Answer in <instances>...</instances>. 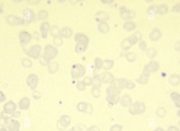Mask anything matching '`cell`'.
Segmentation results:
<instances>
[{"instance_id": "cell-50", "label": "cell", "mask_w": 180, "mask_h": 131, "mask_svg": "<svg viewBox=\"0 0 180 131\" xmlns=\"http://www.w3.org/2000/svg\"><path fill=\"white\" fill-rule=\"evenodd\" d=\"M92 81H93V78L90 76H86L82 80V81L83 82V83L86 86L92 85Z\"/></svg>"}, {"instance_id": "cell-21", "label": "cell", "mask_w": 180, "mask_h": 131, "mask_svg": "<svg viewBox=\"0 0 180 131\" xmlns=\"http://www.w3.org/2000/svg\"><path fill=\"white\" fill-rule=\"evenodd\" d=\"M122 106L127 107L130 106L132 104V99L130 95L125 94L120 98V101Z\"/></svg>"}, {"instance_id": "cell-46", "label": "cell", "mask_w": 180, "mask_h": 131, "mask_svg": "<svg viewBox=\"0 0 180 131\" xmlns=\"http://www.w3.org/2000/svg\"><path fill=\"white\" fill-rule=\"evenodd\" d=\"M93 81H92V86L93 87H100L102 84L101 82L100 81L99 79L97 78L96 76H93Z\"/></svg>"}, {"instance_id": "cell-53", "label": "cell", "mask_w": 180, "mask_h": 131, "mask_svg": "<svg viewBox=\"0 0 180 131\" xmlns=\"http://www.w3.org/2000/svg\"><path fill=\"white\" fill-rule=\"evenodd\" d=\"M135 87V84L131 80H128V84H127V88L129 90H132V89H133Z\"/></svg>"}, {"instance_id": "cell-4", "label": "cell", "mask_w": 180, "mask_h": 131, "mask_svg": "<svg viewBox=\"0 0 180 131\" xmlns=\"http://www.w3.org/2000/svg\"><path fill=\"white\" fill-rule=\"evenodd\" d=\"M160 67V64L155 61H151L144 66L142 73L148 76H150L151 73L156 72Z\"/></svg>"}, {"instance_id": "cell-59", "label": "cell", "mask_w": 180, "mask_h": 131, "mask_svg": "<svg viewBox=\"0 0 180 131\" xmlns=\"http://www.w3.org/2000/svg\"><path fill=\"white\" fill-rule=\"evenodd\" d=\"M177 115L180 118V109H179L177 112Z\"/></svg>"}, {"instance_id": "cell-44", "label": "cell", "mask_w": 180, "mask_h": 131, "mask_svg": "<svg viewBox=\"0 0 180 131\" xmlns=\"http://www.w3.org/2000/svg\"><path fill=\"white\" fill-rule=\"evenodd\" d=\"M103 65V61L99 57H96L94 59V66L97 70H99L102 69Z\"/></svg>"}, {"instance_id": "cell-27", "label": "cell", "mask_w": 180, "mask_h": 131, "mask_svg": "<svg viewBox=\"0 0 180 131\" xmlns=\"http://www.w3.org/2000/svg\"><path fill=\"white\" fill-rule=\"evenodd\" d=\"M168 82L173 86H177L180 83V76L177 74H171L168 78Z\"/></svg>"}, {"instance_id": "cell-28", "label": "cell", "mask_w": 180, "mask_h": 131, "mask_svg": "<svg viewBox=\"0 0 180 131\" xmlns=\"http://www.w3.org/2000/svg\"><path fill=\"white\" fill-rule=\"evenodd\" d=\"M170 97L175 106L177 108H180V94L177 92H173L170 94Z\"/></svg>"}, {"instance_id": "cell-12", "label": "cell", "mask_w": 180, "mask_h": 131, "mask_svg": "<svg viewBox=\"0 0 180 131\" xmlns=\"http://www.w3.org/2000/svg\"><path fill=\"white\" fill-rule=\"evenodd\" d=\"M16 108H17V105H16V103L12 101H9V102H7L3 106L4 112L7 114H11L12 115L13 113L16 112Z\"/></svg>"}, {"instance_id": "cell-24", "label": "cell", "mask_w": 180, "mask_h": 131, "mask_svg": "<svg viewBox=\"0 0 180 131\" xmlns=\"http://www.w3.org/2000/svg\"><path fill=\"white\" fill-rule=\"evenodd\" d=\"M121 90L119 88L113 86L112 85H110L106 89V93L107 95H120L121 94Z\"/></svg>"}, {"instance_id": "cell-41", "label": "cell", "mask_w": 180, "mask_h": 131, "mask_svg": "<svg viewBox=\"0 0 180 131\" xmlns=\"http://www.w3.org/2000/svg\"><path fill=\"white\" fill-rule=\"evenodd\" d=\"M22 65L24 68H30L33 65V62L28 58H23L21 61Z\"/></svg>"}, {"instance_id": "cell-23", "label": "cell", "mask_w": 180, "mask_h": 131, "mask_svg": "<svg viewBox=\"0 0 180 131\" xmlns=\"http://www.w3.org/2000/svg\"><path fill=\"white\" fill-rule=\"evenodd\" d=\"M19 108L22 110H26L28 109L30 106V100L27 97H23L19 101Z\"/></svg>"}, {"instance_id": "cell-25", "label": "cell", "mask_w": 180, "mask_h": 131, "mask_svg": "<svg viewBox=\"0 0 180 131\" xmlns=\"http://www.w3.org/2000/svg\"><path fill=\"white\" fill-rule=\"evenodd\" d=\"M123 27L124 30L127 31H132L137 28V24L133 21L129 20L124 22Z\"/></svg>"}, {"instance_id": "cell-20", "label": "cell", "mask_w": 180, "mask_h": 131, "mask_svg": "<svg viewBox=\"0 0 180 131\" xmlns=\"http://www.w3.org/2000/svg\"><path fill=\"white\" fill-rule=\"evenodd\" d=\"M73 35V31L69 27H64L60 30V35L62 38H68L71 37Z\"/></svg>"}, {"instance_id": "cell-52", "label": "cell", "mask_w": 180, "mask_h": 131, "mask_svg": "<svg viewBox=\"0 0 180 131\" xmlns=\"http://www.w3.org/2000/svg\"><path fill=\"white\" fill-rule=\"evenodd\" d=\"M172 11L175 13H180V2L175 4L172 8Z\"/></svg>"}, {"instance_id": "cell-10", "label": "cell", "mask_w": 180, "mask_h": 131, "mask_svg": "<svg viewBox=\"0 0 180 131\" xmlns=\"http://www.w3.org/2000/svg\"><path fill=\"white\" fill-rule=\"evenodd\" d=\"M78 110L82 112L87 113L88 114H91L93 112V107L89 103L85 102H80L77 105Z\"/></svg>"}, {"instance_id": "cell-48", "label": "cell", "mask_w": 180, "mask_h": 131, "mask_svg": "<svg viewBox=\"0 0 180 131\" xmlns=\"http://www.w3.org/2000/svg\"><path fill=\"white\" fill-rule=\"evenodd\" d=\"M127 84H128V80H127V78H120V85L121 89L127 88Z\"/></svg>"}, {"instance_id": "cell-35", "label": "cell", "mask_w": 180, "mask_h": 131, "mask_svg": "<svg viewBox=\"0 0 180 131\" xmlns=\"http://www.w3.org/2000/svg\"><path fill=\"white\" fill-rule=\"evenodd\" d=\"M125 57L129 62H133L137 59V54L134 52H129L126 53Z\"/></svg>"}, {"instance_id": "cell-37", "label": "cell", "mask_w": 180, "mask_h": 131, "mask_svg": "<svg viewBox=\"0 0 180 131\" xmlns=\"http://www.w3.org/2000/svg\"><path fill=\"white\" fill-rule=\"evenodd\" d=\"M166 111L163 107H158L155 111V114L159 118H163L166 115Z\"/></svg>"}, {"instance_id": "cell-33", "label": "cell", "mask_w": 180, "mask_h": 131, "mask_svg": "<svg viewBox=\"0 0 180 131\" xmlns=\"http://www.w3.org/2000/svg\"><path fill=\"white\" fill-rule=\"evenodd\" d=\"M147 57L150 59H153L157 55V50L153 47H150L144 52Z\"/></svg>"}, {"instance_id": "cell-13", "label": "cell", "mask_w": 180, "mask_h": 131, "mask_svg": "<svg viewBox=\"0 0 180 131\" xmlns=\"http://www.w3.org/2000/svg\"><path fill=\"white\" fill-rule=\"evenodd\" d=\"M24 18H23L24 21V24H28L33 21L35 19L34 13L31 9H26L23 12Z\"/></svg>"}, {"instance_id": "cell-18", "label": "cell", "mask_w": 180, "mask_h": 131, "mask_svg": "<svg viewBox=\"0 0 180 131\" xmlns=\"http://www.w3.org/2000/svg\"><path fill=\"white\" fill-rule=\"evenodd\" d=\"M74 40L76 43L88 44L89 42V37L82 33H78L75 35Z\"/></svg>"}, {"instance_id": "cell-3", "label": "cell", "mask_w": 180, "mask_h": 131, "mask_svg": "<svg viewBox=\"0 0 180 131\" xmlns=\"http://www.w3.org/2000/svg\"><path fill=\"white\" fill-rule=\"evenodd\" d=\"M59 53L56 47L51 44H47L44 47L43 55L51 61L56 57Z\"/></svg>"}, {"instance_id": "cell-29", "label": "cell", "mask_w": 180, "mask_h": 131, "mask_svg": "<svg viewBox=\"0 0 180 131\" xmlns=\"http://www.w3.org/2000/svg\"><path fill=\"white\" fill-rule=\"evenodd\" d=\"M156 12L160 15L164 16L168 12V6L165 4H161L156 5Z\"/></svg>"}, {"instance_id": "cell-54", "label": "cell", "mask_w": 180, "mask_h": 131, "mask_svg": "<svg viewBox=\"0 0 180 131\" xmlns=\"http://www.w3.org/2000/svg\"><path fill=\"white\" fill-rule=\"evenodd\" d=\"M167 131H180V129L175 125H170L168 127Z\"/></svg>"}, {"instance_id": "cell-30", "label": "cell", "mask_w": 180, "mask_h": 131, "mask_svg": "<svg viewBox=\"0 0 180 131\" xmlns=\"http://www.w3.org/2000/svg\"><path fill=\"white\" fill-rule=\"evenodd\" d=\"M71 121V119L70 116L68 115L62 116L59 119L58 124V125H62L63 127H67L68 124H70Z\"/></svg>"}, {"instance_id": "cell-11", "label": "cell", "mask_w": 180, "mask_h": 131, "mask_svg": "<svg viewBox=\"0 0 180 131\" xmlns=\"http://www.w3.org/2000/svg\"><path fill=\"white\" fill-rule=\"evenodd\" d=\"M6 124L9 131H20V122L14 119H9Z\"/></svg>"}, {"instance_id": "cell-40", "label": "cell", "mask_w": 180, "mask_h": 131, "mask_svg": "<svg viewBox=\"0 0 180 131\" xmlns=\"http://www.w3.org/2000/svg\"><path fill=\"white\" fill-rule=\"evenodd\" d=\"M121 47L123 50L127 51L130 49L132 47V45L131 44L130 42H129V40L127 38H124V40L122 41Z\"/></svg>"}, {"instance_id": "cell-57", "label": "cell", "mask_w": 180, "mask_h": 131, "mask_svg": "<svg viewBox=\"0 0 180 131\" xmlns=\"http://www.w3.org/2000/svg\"><path fill=\"white\" fill-rule=\"evenodd\" d=\"M21 115V113L19 111H16L14 113H13L12 114V116L15 117H19V116Z\"/></svg>"}, {"instance_id": "cell-14", "label": "cell", "mask_w": 180, "mask_h": 131, "mask_svg": "<svg viewBox=\"0 0 180 131\" xmlns=\"http://www.w3.org/2000/svg\"><path fill=\"white\" fill-rule=\"evenodd\" d=\"M127 38L132 46H133L142 40V34L140 31H137L134 32L133 34L131 35L130 36H128Z\"/></svg>"}, {"instance_id": "cell-58", "label": "cell", "mask_w": 180, "mask_h": 131, "mask_svg": "<svg viewBox=\"0 0 180 131\" xmlns=\"http://www.w3.org/2000/svg\"><path fill=\"white\" fill-rule=\"evenodd\" d=\"M153 131H164V129L162 128L158 127V128H155V130H153Z\"/></svg>"}, {"instance_id": "cell-2", "label": "cell", "mask_w": 180, "mask_h": 131, "mask_svg": "<svg viewBox=\"0 0 180 131\" xmlns=\"http://www.w3.org/2000/svg\"><path fill=\"white\" fill-rule=\"evenodd\" d=\"M86 72V69L83 65L76 63L72 66L71 74L72 78L78 79L82 77Z\"/></svg>"}, {"instance_id": "cell-36", "label": "cell", "mask_w": 180, "mask_h": 131, "mask_svg": "<svg viewBox=\"0 0 180 131\" xmlns=\"http://www.w3.org/2000/svg\"><path fill=\"white\" fill-rule=\"evenodd\" d=\"M60 30L61 29L57 25H53L50 28V34L53 38H54V37L57 36H59Z\"/></svg>"}, {"instance_id": "cell-1", "label": "cell", "mask_w": 180, "mask_h": 131, "mask_svg": "<svg viewBox=\"0 0 180 131\" xmlns=\"http://www.w3.org/2000/svg\"><path fill=\"white\" fill-rule=\"evenodd\" d=\"M146 106L142 102L137 101L135 103H132L129 106V111L132 115H138L142 114L145 112Z\"/></svg>"}, {"instance_id": "cell-8", "label": "cell", "mask_w": 180, "mask_h": 131, "mask_svg": "<svg viewBox=\"0 0 180 131\" xmlns=\"http://www.w3.org/2000/svg\"><path fill=\"white\" fill-rule=\"evenodd\" d=\"M39 78L36 74L32 73L28 75L26 79V83L28 87L31 88L32 90H35V89L39 83Z\"/></svg>"}, {"instance_id": "cell-22", "label": "cell", "mask_w": 180, "mask_h": 131, "mask_svg": "<svg viewBox=\"0 0 180 131\" xmlns=\"http://www.w3.org/2000/svg\"><path fill=\"white\" fill-rule=\"evenodd\" d=\"M60 65L59 63L56 61H51L47 66L48 71L51 74H54L59 71Z\"/></svg>"}, {"instance_id": "cell-45", "label": "cell", "mask_w": 180, "mask_h": 131, "mask_svg": "<svg viewBox=\"0 0 180 131\" xmlns=\"http://www.w3.org/2000/svg\"><path fill=\"white\" fill-rule=\"evenodd\" d=\"M91 93L94 97L98 98L100 96L101 90L99 87H92L91 89Z\"/></svg>"}, {"instance_id": "cell-7", "label": "cell", "mask_w": 180, "mask_h": 131, "mask_svg": "<svg viewBox=\"0 0 180 131\" xmlns=\"http://www.w3.org/2000/svg\"><path fill=\"white\" fill-rule=\"evenodd\" d=\"M99 79L101 83H110L112 80L114 78V76L111 73L108 71L101 72L99 73L97 75H95Z\"/></svg>"}, {"instance_id": "cell-19", "label": "cell", "mask_w": 180, "mask_h": 131, "mask_svg": "<svg viewBox=\"0 0 180 131\" xmlns=\"http://www.w3.org/2000/svg\"><path fill=\"white\" fill-rule=\"evenodd\" d=\"M19 37L21 42L24 44L29 43L32 39L31 34H30L28 32L24 31L20 32Z\"/></svg>"}, {"instance_id": "cell-15", "label": "cell", "mask_w": 180, "mask_h": 131, "mask_svg": "<svg viewBox=\"0 0 180 131\" xmlns=\"http://www.w3.org/2000/svg\"><path fill=\"white\" fill-rule=\"evenodd\" d=\"M50 27L49 23L47 22H44L41 24L40 26V30L41 33L42 37L43 38H47L48 33L50 32Z\"/></svg>"}, {"instance_id": "cell-47", "label": "cell", "mask_w": 180, "mask_h": 131, "mask_svg": "<svg viewBox=\"0 0 180 131\" xmlns=\"http://www.w3.org/2000/svg\"><path fill=\"white\" fill-rule=\"evenodd\" d=\"M76 87L78 90L80 91H83L85 89L86 85H85L82 81H78L76 84Z\"/></svg>"}, {"instance_id": "cell-6", "label": "cell", "mask_w": 180, "mask_h": 131, "mask_svg": "<svg viewBox=\"0 0 180 131\" xmlns=\"http://www.w3.org/2000/svg\"><path fill=\"white\" fill-rule=\"evenodd\" d=\"M121 18L124 20H129L133 19L137 15L135 11L132 9H127L125 7H122L120 9Z\"/></svg>"}, {"instance_id": "cell-56", "label": "cell", "mask_w": 180, "mask_h": 131, "mask_svg": "<svg viewBox=\"0 0 180 131\" xmlns=\"http://www.w3.org/2000/svg\"><path fill=\"white\" fill-rule=\"evenodd\" d=\"M174 47H175V49L177 51L180 52V41L176 42V43H175Z\"/></svg>"}, {"instance_id": "cell-17", "label": "cell", "mask_w": 180, "mask_h": 131, "mask_svg": "<svg viewBox=\"0 0 180 131\" xmlns=\"http://www.w3.org/2000/svg\"><path fill=\"white\" fill-rule=\"evenodd\" d=\"M95 19L97 22H106V21L108 20L109 19V16L108 13L104 11H99L96 13Z\"/></svg>"}, {"instance_id": "cell-49", "label": "cell", "mask_w": 180, "mask_h": 131, "mask_svg": "<svg viewBox=\"0 0 180 131\" xmlns=\"http://www.w3.org/2000/svg\"><path fill=\"white\" fill-rule=\"evenodd\" d=\"M139 47L140 50L143 52H145L148 49V45H147L146 42L144 40H141L139 44Z\"/></svg>"}, {"instance_id": "cell-38", "label": "cell", "mask_w": 180, "mask_h": 131, "mask_svg": "<svg viewBox=\"0 0 180 131\" xmlns=\"http://www.w3.org/2000/svg\"><path fill=\"white\" fill-rule=\"evenodd\" d=\"M149 77L150 76H148L142 73L139 76L138 78H137L136 81L141 84H145L149 81Z\"/></svg>"}, {"instance_id": "cell-55", "label": "cell", "mask_w": 180, "mask_h": 131, "mask_svg": "<svg viewBox=\"0 0 180 131\" xmlns=\"http://www.w3.org/2000/svg\"><path fill=\"white\" fill-rule=\"evenodd\" d=\"M6 100V97L5 94L2 91H0V103H2Z\"/></svg>"}, {"instance_id": "cell-42", "label": "cell", "mask_w": 180, "mask_h": 131, "mask_svg": "<svg viewBox=\"0 0 180 131\" xmlns=\"http://www.w3.org/2000/svg\"><path fill=\"white\" fill-rule=\"evenodd\" d=\"M39 59V63L42 66H47L51 62L50 59H48L46 56L44 55L43 54L40 55Z\"/></svg>"}, {"instance_id": "cell-9", "label": "cell", "mask_w": 180, "mask_h": 131, "mask_svg": "<svg viewBox=\"0 0 180 131\" xmlns=\"http://www.w3.org/2000/svg\"><path fill=\"white\" fill-rule=\"evenodd\" d=\"M7 22L12 25H21L24 24V20L22 18L16 15H9L6 18Z\"/></svg>"}, {"instance_id": "cell-5", "label": "cell", "mask_w": 180, "mask_h": 131, "mask_svg": "<svg viewBox=\"0 0 180 131\" xmlns=\"http://www.w3.org/2000/svg\"><path fill=\"white\" fill-rule=\"evenodd\" d=\"M41 51V46L39 44H36L32 46L28 50H26L25 53L28 56L30 57L33 59H38L40 56Z\"/></svg>"}, {"instance_id": "cell-51", "label": "cell", "mask_w": 180, "mask_h": 131, "mask_svg": "<svg viewBox=\"0 0 180 131\" xmlns=\"http://www.w3.org/2000/svg\"><path fill=\"white\" fill-rule=\"evenodd\" d=\"M42 94L40 91L37 90H34L32 93V97L35 100H39L41 97Z\"/></svg>"}, {"instance_id": "cell-32", "label": "cell", "mask_w": 180, "mask_h": 131, "mask_svg": "<svg viewBox=\"0 0 180 131\" xmlns=\"http://www.w3.org/2000/svg\"><path fill=\"white\" fill-rule=\"evenodd\" d=\"M88 44L83 43H76L75 50V52L78 53H82L85 52L87 49Z\"/></svg>"}, {"instance_id": "cell-34", "label": "cell", "mask_w": 180, "mask_h": 131, "mask_svg": "<svg viewBox=\"0 0 180 131\" xmlns=\"http://www.w3.org/2000/svg\"><path fill=\"white\" fill-rule=\"evenodd\" d=\"M120 97L119 95H107L106 97V100L109 102V104H111L112 105L116 104L118 103L120 101Z\"/></svg>"}, {"instance_id": "cell-60", "label": "cell", "mask_w": 180, "mask_h": 131, "mask_svg": "<svg viewBox=\"0 0 180 131\" xmlns=\"http://www.w3.org/2000/svg\"><path fill=\"white\" fill-rule=\"evenodd\" d=\"M0 131H7L6 128H1L0 129Z\"/></svg>"}, {"instance_id": "cell-31", "label": "cell", "mask_w": 180, "mask_h": 131, "mask_svg": "<svg viewBox=\"0 0 180 131\" xmlns=\"http://www.w3.org/2000/svg\"><path fill=\"white\" fill-rule=\"evenodd\" d=\"M114 64V62L112 59H106L103 61L102 69L104 70H109L112 69Z\"/></svg>"}, {"instance_id": "cell-39", "label": "cell", "mask_w": 180, "mask_h": 131, "mask_svg": "<svg viewBox=\"0 0 180 131\" xmlns=\"http://www.w3.org/2000/svg\"><path fill=\"white\" fill-rule=\"evenodd\" d=\"M37 18L40 20L47 19L49 16V13L45 9H41L37 13Z\"/></svg>"}, {"instance_id": "cell-16", "label": "cell", "mask_w": 180, "mask_h": 131, "mask_svg": "<svg viewBox=\"0 0 180 131\" xmlns=\"http://www.w3.org/2000/svg\"><path fill=\"white\" fill-rule=\"evenodd\" d=\"M161 31L157 28H153L149 34V38L153 42L158 41L161 37Z\"/></svg>"}, {"instance_id": "cell-43", "label": "cell", "mask_w": 180, "mask_h": 131, "mask_svg": "<svg viewBox=\"0 0 180 131\" xmlns=\"http://www.w3.org/2000/svg\"><path fill=\"white\" fill-rule=\"evenodd\" d=\"M53 43L56 47H61L63 44V38L60 35L53 38Z\"/></svg>"}, {"instance_id": "cell-61", "label": "cell", "mask_w": 180, "mask_h": 131, "mask_svg": "<svg viewBox=\"0 0 180 131\" xmlns=\"http://www.w3.org/2000/svg\"><path fill=\"white\" fill-rule=\"evenodd\" d=\"M179 126L180 127V120L179 121Z\"/></svg>"}, {"instance_id": "cell-26", "label": "cell", "mask_w": 180, "mask_h": 131, "mask_svg": "<svg viewBox=\"0 0 180 131\" xmlns=\"http://www.w3.org/2000/svg\"><path fill=\"white\" fill-rule=\"evenodd\" d=\"M98 30L103 34H106L110 31V26L106 22H99L97 25Z\"/></svg>"}, {"instance_id": "cell-62", "label": "cell", "mask_w": 180, "mask_h": 131, "mask_svg": "<svg viewBox=\"0 0 180 131\" xmlns=\"http://www.w3.org/2000/svg\"><path fill=\"white\" fill-rule=\"evenodd\" d=\"M74 131V130H72L71 131Z\"/></svg>"}]
</instances>
